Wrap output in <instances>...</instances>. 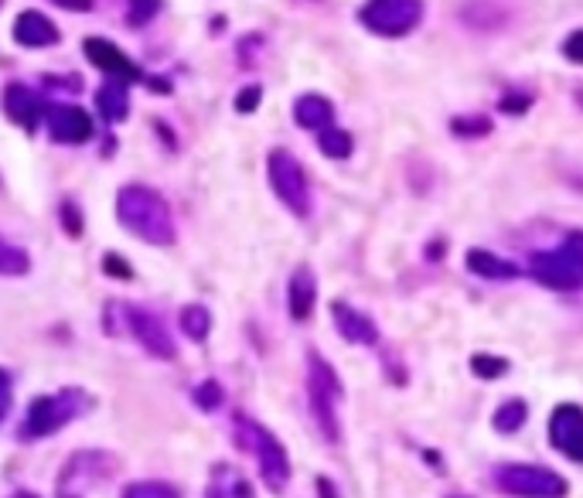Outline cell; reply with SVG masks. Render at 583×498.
Listing matches in <instances>:
<instances>
[{"label": "cell", "instance_id": "obj_36", "mask_svg": "<svg viewBox=\"0 0 583 498\" xmlns=\"http://www.w3.org/2000/svg\"><path fill=\"white\" fill-rule=\"evenodd\" d=\"M103 270H106V273H114V276H130V266H127L117 253H106Z\"/></svg>", "mask_w": 583, "mask_h": 498}, {"label": "cell", "instance_id": "obj_32", "mask_svg": "<svg viewBox=\"0 0 583 498\" xmlns=\"http://www.w3.org/2000/svg\"><path fill=\"white\" fill-rule=\"evenodd\" d=\"M563 55H567L570 62L583 66V27H580V32H573V35L563 42Z\"/></svg>", "mask_w": 583, "mask_h": 498}, {"label": "cell", "instance_id": "obj_10", "mask_svg": "<svg viewBox=\"0 0 583 498\" xmlns=\"http://www.w3.org/2000/svg\"><path fill=\"white\" fill-rule=\"evenodd\" d=\"M109 472H114V461L103 451H86V454H75L66 467H62V478H59V495L62 498H75L86 488L99 485Z\"/></svg>", "mask_w": 583, "mask_h": 498}, {"label": "cell", "instance_id": "obj_35", "mask_svg": "<svg viewBox=\"0 0 583 498\" xmlns=\"http://www.w3.org/2000/svg\"><path fill=\"white\" fill-rule=\"evenodd\" d=\"M55 8H62V11H72V14H86L93 11V0H51Z\"/></svg>", "mask_w": 583, "mask_h": 498}, {"label": "cell", "instance_id": "obj_28", "mask_svg": "<svg viewBox=\"0 0 583 498\" xmlns=\"http://www.w3.org/2000/svg\"><path fill=\"white\" fill-rule=\"evenodd\" d=\"M451 130L461 137H485V133H491V120L488 117H457V120H451Z\"/></svg>", "mask_w": 583, "mask_h": 498}, {"label": "cell", "instance_id": "obj_9", "mask_svg": "<svg viewBox=\"0 0 583 498\" xmlns=\"http://www.w3.org/2000/svg\"><path fill=\"white\" fill-rule=\"evenodd\" d=\"M495 485L515 498H563L567 482L543 464H505L495 472Z\"/></svg>", "mask_w": 583, "mask_h": 498}, {"label": "cell", "instance_id": "obj_20", "mask_svg": "<svg viewBox=\"0 0 583 498\" xmlns=\"http://www.w3.org/2000/svg\"><path fill=\"white\" fill-rule=\"evenodd\" d=\"M467 270L485 276V281H515L519 266L505 257H495L488 249H467Z\"/></svg>", "mask_w": 583, "mask_h": 498}, {"label": "cell", "instance_id": "obj_8", "mask_svg": "<svg viewBox=\"0 0 583 498\" xmlns=\"http://www.w3.org/2000/svg\"><path fill=\"white\" fill-rule=\"evenodd\" d=\"M358 21L379 38H403L424 21V0H366Z\"/></svg>", "mask_w": 583, "mask_h": 498}, {"label": "cell", "instance_id": "obj_7", "mask_svg": "<svg viewBox=\"0 0 583 498\" xmlns=\"http://www.w3.org/2000/svg\"><path fill=\"white\" fill-rule=\"evenodd\" d=\"M266 175H270L273 195L281 199L294 215H300V218L311 215V185H308V175H304V164L290 151H284V147L270 151Z\"/></svg>", "mask_w": 583, "mask_h": 498}, {"label": "cell", "instance_id": "obj_25", "mask_svg": "<svg viewBox=\"0 0 583 498\" xmlns=\"http://www.w3.org/2000/svg\"><path fill=\"white\" fill-rule=\"evenodd\" d=\"M123 498H181V495L164 482H133L123 488Z\"/></svg>", "mask_w": 583, "mask_h": 498}, {"label": "cell", "instance_id": "obj_6", "mask_svg": "<svg viewBox=\"0 0 583 498\" xmlns=\"http://www.w3.org/2000/svg\"><path fill=\"white\" fill-rule=\"evenodd\" d=\"M342 379L335 376L324 358L318 352L308 355V400H311V413L321 427V434L331 440V444H338L342 440V430H338V400H342Z\"/></svg>", "mask_w": 583, "mask_h": 498}, {"label": "cell", "instance_id": "obj_33", "mask_svg": "<svg viewBox=\"0 0 583 498\" xmlns=\"http://www.w3.org/2000/svg\"><path fill=\"white\" fill-rule=\"evenodd\" d=\"M11 400H14V393H11V376L0 369V424H4V417L11 413Z\"/></svg>", "mask_w": 583, "mask_h": 498}, {"label": "cell", "instance_id": "obj_12", "mask_svg": "<svg viewBox=\"0 0 583 498\" xmlns=\"http://www.w3.org/2000/svg\"><path fill=\"white\" fill-rule=\"evenodd\" d=\"M549 440L563 458L583 464V406L563 403L549 417Z\"/></svg>", "mask_w": 583, "mask_h": 498}, {"label": "cell", "instance_id": "obj_19", "mask_svg": "<svg viewBox=\"0 0 583 498\" xmlns=\"http://www.w3.org/2000/svg\"><path fill=\"white\" fill-rule=\"evenodd\" d=\"M96 109H99V117H103L106 123H120V120H127V114H130L127 82H117V79L103 82L99 93H96Z\"/></svg>", "mask_w": 583, "mask_h": 498}, {"label": "cell", "instance_id": "obj_30", "mask_svg": "<svg viewBox=\"0 0 583 498\" xmlns=\"http://www.w3.org/2000/svg\"><path fill=\"white\" fill-rule=\"evenodd\" d=\"M260 99H263V90H260V86L239 90V96H236V114H253V109L260 106Z\"/></svg>", "mask_w": 583, "mask_h": 498}, {"label": "cell", "instance_id": "obj_14", "mask_svg": "<svg viewBox=\"0 0 583 498\" xmlns=\"http://www.w3.org/2000/svg\"><path fill=\"white\" fill-rule=\"evenodd\" d=\"M4 114L14 127L32 133L38 127V120L48 114V106L35 90H27L24 82H11V86L4 90Z\"/></svg>", "mask_w": 583, "mask_h": 498}, {"label": "cell", "instance_id": "obj_38", "mask_svg": "<svg viewBox=\"0 0 583 498\" xmlns=\"http://www.w3.org/2000/svg\"><path fill=\"white\" fill-rule=\"evenodd\" d=\"M11 498H38V495H35V491H14Z\"/></svg>", "mask_w": 583, "mask_h": 498}, {"label": "cell", "instance_id": "obj_26", "mask_svg": "<svg viewBox=\"0 0 583 498\" xmlns=\"http://www.w3.org/2000/svg\"><path fill=\"white\" fill-rule=\"evenodd\" d=\"M471 372H475L478 379H498L509 372V363L498 355H475L471 358Z\"/></svg>", "mask_w": 583, "mask_h": 498}, {"label": "cell", "instance_id": "obj_34", "mask_svg": "<svg viewBox=\"0 0 583 498\" xmlns=\"http://www.w3.org/2000/svg\"><path fill=\"white\" fill-rule=\"evenodd\" d=\"M62 223H66L69 236H82V215L75 212L72 202H62Z\"/></svg>", "mask_w": 583, "mask_h": 498}, {"label": "cell", "instance_id": "obj_4", "mask_svg": "<svg viewBox=\"0 0 583 498\" xmlns=\"http://www.w3.org/2000/svg\"><path fill=\"white\" fill-rule=\"evenodd\" d=\"M90 410V396L86 390H59V393H48V396H38L32 406H27V417L17 430L21 440H38V437H48L55 430H62L66 424H72L79 413Z\"/></svg>", "mask_w": 583, "mask_h": 498}, {"label": "cell", "instance_id": "obj_23", "mask_svg": "<svg viewBox=\"0 0 583 498\" xmlns=\"http://www.w3.org/2000/svg\"><path fill=\"white\" fill-rule=\"evenodd\" d=\"M318 147H321V154H324V157H335V161H342V157H348V154H352L355 141H352V133H348V130H342V127H328V130H321V141H318Z\"/></svg>", "mask_w": 583, "mask_h": 498}, {"label": "cell", "instance_id": "obj_22", "mask_svg": "<svg viewBox=\"0 0 583 498\" xmlns=\"http://www.w3.org/2000/svg\"><path fill=\"white\" fill-rule=\"evenodd\" d=\"M32 270V257H27V249L0 239V276H24Z\"/></svg>", "mask_w": 583, "mask_h": 498}, {"label": "cell", "instance_id": "obj_5", "mask_svg": "<svg viewBox=\"0 0 583 498\" xmlns=\"http://www.w3.org/2000/svg\"><path fill=\"white\" fill-rule=\"evenodd\" d=\"M106 315H114V318H117L114 324H106L109 331L127 328L130 335H133L136 342H141L154 358H164V363H175V358H178V342L171 339L168 324H164L154 311L136 308V304L114 300V304H106Z\"/></svg>", "mask_w": 583, "mask_h": 498}, {"label": "cell", "instance_id": "obj_39", "mask_svg": "<svg viewBox=\"0 0 583 498\" xmlns=\"http://www.w3.org/2000/svg\"><path fill=\"white\" fill-rule=\"evenodd\" d=\"M0 4H4V0H0Z\"/></svg>", "mask_w": 583, "mask_h": 498}, {"label": "cell", "instance_id": "obj_21", "mask_svg": "<svg viewBox=\"0 0 583 498\" xmlns=\"http://www.w3.org/2000/svg\"><path fill=\"white\" fill-rule=\"evenodd\" d=\"M181 331L191 342H205L212 331V311L202 304H188V308H181Z\"/></svg>", "mask_w": 583, "mask_h": 498}, {"label": "cell", "instance_id": "obj_24", "mask_svg": "<svg viewBox=\"0 0 583 498\" xmlns=\"http://www.w3.org/2000/svg\"><path fill=\"white\" fill-rule=\"evenodd\" d=\"M525 417H530L525 403L522 400H509V403H502L495 410V430L498 434H515L525 424Z\"/></svg>", "mask_w": 583, "mask_h": 498}, {"label": "cell", "instance_id": "obj_2", "mask_svg": "<svg viewBox=\"0 0 583 498\" xmlns=\"http://www.w3.org/2000/svg\"><path fill=\"white\" fill-rule=\"evenodd\" d=\"M233 434H236V444L257 458L263 482L273 491H281L290 482V458H287L281 440H276L263 424H257L253 417H242V413H239L236 424H233Z\"/></svg>", "mask_w": 583, "mask_h": 498}, {"label": "cell", "instance_id": "obj_11", "mask_svg": "<svg viewBox=\"0 0 583 498\" xmlns=\"http://www.w3.org/2000/svg\"><path fill=\"white\" fill-rule=\"evenodd\" d=\"M82 51H86L90 66H96L99 72H106L109 79H117V82H144L147 79L141 72V66H136L130 55L123 48H117L109 38H86V42H82Z\"/></svg>", "mask_w": 583, "mask_h": 498}, {"label": "cell", "instance_id": "obj_17", "mask_svg": "<svg viewBox=\"0 0 583 498\" xmlns=\"http://www.w3.org/2000/svg\"><path fill=\"white\" fill-rule=\"evenodd\" d=\"M314 300H318V276L308 263H300L290 276V287H287V304H290V318L294 321H308L314 311Z\"/></svg>", "mask_w": 583, "mask_h": 498}, {"label": "cell", "instance_id": "obj_15", "mask_svg": "<svg viewBox=\"0 0 583 498\" xmlns=\"http://www.w3.org/2000/svg\"><path fill=\"white\" fill-rule=\"evenodd\" d=\"M331 318H335V328L342 331V339L352 345H379V328L369 315L355 311L352 304L335 300L331 304Z\"/></svg>", "mask_w": 583, "mask_h": 498}, {"label": "cell", "instance_id": "obj_3", "mask_svg": "<svg viewBox=\"0 0 583 498\" xmlns=\"http://www.w3.org/2000/svg\"><path fill=\"white\" fill-rule=\"evenodd\" d=\"M530 273L549 290H580L583 287V233H570L560 246L533 253Z\"/></svg>", "mask_w": 583, "mask_h": 498}, {"label": "cell", "instance_id": "obj_18", "mask_svg": "<svg viewBox=\"0 0 583 498\" xmlns=\"http://www.w3.org/2000/svg\"><path fill=\"white\" fill-rule=\"evenodd\" d=\"M294 120L304 130H318L321 133L328 127H335V106H331V99H324L321 93H304L294 103Z\"/></svg>", "mask_w": 583, "mask_h": 498}, {"label": "cell", "instance_id": "obj_27", "mask_svg": "<svg viewBox=\"0 0 583 498\" xmlns=\"http://www.w3.org/2000/svg\"><path fill=\"white\" fill-rule=\"evenodd\" d=\"M191 400L199 403L205 413H212V410H218V406H222V386H218L215 379H205V382L199 386V390L191 393Z\"/></svg>", "mask_w": 583, "mask_h": 498}, {"label": "cell", "instance_id": "obj_13", "mask_svg": "<svg viewBox=\"0 0 583 498\" xmlns=\"http://www.w3.org/2000/svg\"><path fill=\"white\" fill-rule=\"evenodd\" d=\"M48 133L55 144H86L93 137V117L72 103L51 106L48 109Z\"/></svg>", "mask_w": 583, "mask_h": 498}, {"label": "cell", "instance_id": "obj_29", "mask_svg": "<svg viewBox=\"0 0 583 498\" xmlns=\"http://www.w3.org/2000/svg\"><path fill=\"white\" fill-rule=\"evenodd\" d=\"M130 24H136V27H141V24H147L157 11H160V0H130Z\"/></svg>", "mask_w": 583, "mask_h": 498}, {"label": "cell", "instance_id": "obj_31", "mask_svg": "<svg viewBox=\"0 0 583 498\" xmlns=\"http://www.w3.org/2000/svg\"><path fill=\"white\" fill-rule=\"evenodd\" d=\"M525 106H533V93H522V96L505 93L502 99H498V109H502V114H522Z\"/></svg>", "mask_w": 583, "mask_h": 498}, {"label": "cell", "instance_id": "obj_16", "mask_svg": "<svg viewBox=\"0 0 583 498\" xmlns=\"http://www.w3.org/2000/svg\"><path fill=\"white\" fill-rule=\"evenodd\" d=\"M14 42L21 48H48V45H59V27L55 21L41 11H21L14 17Z\"/></svg>", "mask_w": 583, "mask_h": 498}, {"label": "cell", "instance_id": "obj_37", "mask_svg": "<svg viewBox=\"0 0 583 498\" xmlns=\"http://www.w3.org/2000/svg\"><path fill=\"white\" fill-rule=\"evenodd\" d=\"M318 495H321V498H338L335 485H331L328 478H318Z\"/></svg>", "mask_w": 583, "mask_h": 498}, {"label": "cell", "instance_id": "obj_1", "mask_svg": "<svg viewBox=\"0 0 583 498\" xmlns=\"http://www.w3.org/2000/svg\"><path fill=\"white\" fill-rule=\"evenodd\" d=\"M117 218L127 233L151 246H171L178 239L171 205L147 185H123L117 191Z\"/></svg>", "mask_w": 583, "mask_h": 498}]
</instances>
